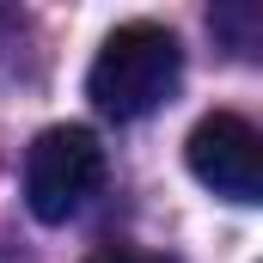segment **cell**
I'll use <instances>...</instances> for the list:
<instances>
[{
  "label": "cell",
  "mask_w": 263,
  "mask_h": 263,
  "mask_svg": "<svg viewBox=\"0 0 263 263\" xmlns=\"http://www.w3.org/2000/svg\"><path fill=\"white\" fill-rule=\"evenodd\" d=\"M178 80H184V43L153 18H129L98 43V55L86 67V98L104 117L135 123V117L159 110L178 92Z\"/></svg>",
  "instance_id": "obj_1"
},
{
  "label": "cell",
  "mask_w": 263,
  "mask_h": 263,
  "mask_svg": "<svg viewBox=\"0 0 263 263\" xmlns=\"http://www.w3.org/2000/svg\"><path fill=\"white\" fill-rule=\"evenodd\" d=\"M104 184V147L86 123H55L31 141L25 153V208L43 227L73 220Z\"/></svg>",
  "instance_id": "obj_2"
},
{
  "label": "cell",
  "mask_w": 263,
  "mask_h": 263,
  "mask_svg": "<svg viewBox=\"0 0 263 263\" xmlns=\"http://www.w3.org/2000/svg\"><path fill=\"white\" fill-rule=\"evenodd\" d=\"M184 159H190V178L202 190H214L227 202H263V135L239 110L202 117L184 141Z\"/></svg>",
  "instance_id": "obj_3"
},
{
  "label": "cell",
  "mask_w": 263,
  "mask_h": 263,
  "mask_svg": "<svg viewBox=\"0 0 263 263\" xmlns=\"http://www.w3.org/2000/svg\"><path fill=\"white\" fill-rule=\"evenodd\" d=\"M86 263H178V257H159V251H92Z\"/></svg>",
  "instance_id": "obj_4"
}]
</instances>
